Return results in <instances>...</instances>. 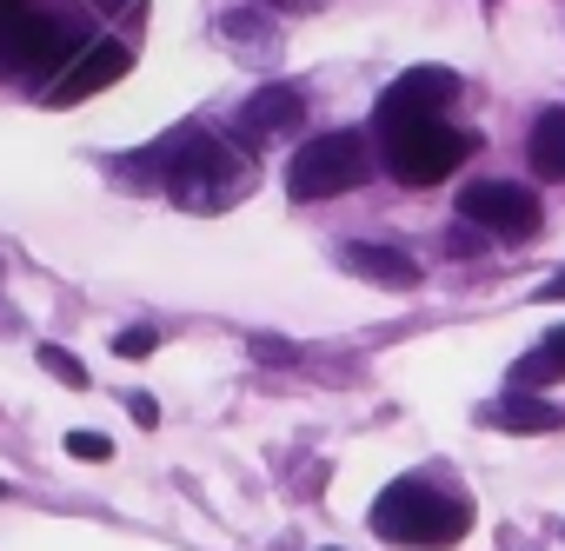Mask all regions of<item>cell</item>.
Masks as SVG:
<instances>
[{
  "label": "cell",
  "instance_id": "obj_1",
  "mask_svg": "<svg viewBox=\"0 0 565 551\" xmlns=\"http://www.w3.org/2000/svg\"><path fill=\"white\" fill-rule=\"evenodd\" d=\"M127 173L134 180H160L167 199L186 206V213H226V206H239L253 193V160L233 140H220L213 127H173Z\"/></svg>",
  "mask_w": 565,
  "mask_h": 551
},
{
  "label": "cell",
  "instance_id": "obj_2",
  "mask_svg": "<svg viewBox=\"0 0 565 551\" xmlns=\"http://www.w3.org/2000/svg\"><path fill=\"white\" fill-rule=\"evenodd\" d=\"M373 531H380L386 544L446 551V544H459V538L472 531V511H466V498H452V491H433V485H419V478H399V485H386V491L373 498Z\"/></svg>",
  "mask_w": 565,
  "mask_h": 551
},
{
  "label": "cell",
  "instance_id": "obj_3",
  "mask_svg": "<svg viewBox=\"0 0 565 551\" xmlns=\"http://www.w3.org/2000/svg\"><path fill=\"white\" fill-rule=\"evenodd\" d=\"M380 153H386V173L406 180V186H439L466 166L472 140L459 127H446V114H426V120H393L380 127Z\"/></svg>",
  "mask_w": 565,
  "mask_h": 551
},
{
  "label": "cell",
  "instance_id": "obj_4",
  "mask_svg": "<svg viewBox=\"0 0 565 551\" xmlns=\"http://www.w3.org/2000/svg\"><path fill=\"white\" fill-rule=\"evenodd\" d=\"M81 47L67 34L61 14L34 8V0H21V8H0V74L8 80H41L54 67H67Z\"/></svg>",
  "mask_w": 565,
  "mask_h": 551
},
{
  "label": "cell",
  "instance_id": "obj_5",
  "mask_svg": "<svg viewBox=\"0 0 565 551\" xmlns=\"http://www.w3.org/2000/svg\"><path fill=\"white\" fill-rule=\"evenodd\" d=\"M366 173H373V153H366L360 133H320V140H307V147L294 153V166H287V193H294L300 206H320V199L353 193Z\"/></svg>",
  "mask_w": 565,
  "mask_h": 551
},
{
  "label": "cell",
  "instance_id": "obj_6",
  "mask_svg": "<svg viewBox=\"0 0 565 551\" xmlns=\"http://www.w3.org/2000/svg\"><path fill=\"white\" fill-rule=\"evenodd\" d=\"M459 219H472L479 233H492V239H539V226H545V213H539V199L525 193V186H512V180H472L466 193H459Z\"/></svg>",
  "mask_w": 565,
  "mask_h": 551
},
{
  "label": "cell",
  "instance_id": "obj_7",
  "mask_svg": "<svg viewBox=\"0 0 565 551\" xmlns=\"http://www.w3.org/2000/svg\"><path fill=\"white\" fill-rule=\"evenodd\" d=\"M134 67V54H127V41H94V47H81L54 80H47V107H81V100H94V94H107L120 74Z\"/></svg>",
  "mask_w": 565,
  "mask_h": 551
},
{
  "label": "cell",
  "instance_id": "obj_8",
  "mask_svg": "<svg viewBox=\"0 0 565 551\" xmlns=\"http://www.w3.org/2000/svg\"><path fill=\"white\" fill-rule=\"evenodd\" d=\"M452 100H459V74H452V67H413V74H399V80L380 94L373 127H393V120H426V114H446Z\"/></svg>",
  "mask_w": 565,
  "mask_h": 551
},
{
  "label": "cell",
  "instance_id": "obj_9",
  "mask_svg": "<svg viewBox=\"0 0 565 551\" xmlns=\"http://www.w3.org/2000/svg\"><path fill=\"white\" fill-rule=\"evenodd\" d=\"M300 120H307V94H300V87H287V80H273V87L246 94V107H239L233 133H239L246 147H273V140L300 133Z\"/></svg>",
  "mask_w": 565,
  "mask_h": 551
},
{
  "label": "cell",
  "instance_id": "obj_10",
  "mask_svg": "<svg viewBox=\"0 0 565 551\" xmlns=\"http://www.w3.org/2000/svg\"><path fill=\"white\" fill-rule=\"evenodd\" d=\"M340 266L360 272V280H373V287H386V293H413V287H419V259H406L399 246L353 239V246H340Z\"/></svg>",
  "mask_w": 565,
  "mask_h": 551
},
{
  "label": "cell",
  "instance_id": "obj_11",
  "mask_svg": "<svg viewBox=\"0 0 565 551\" xmlns=\"http://www.w3.org/2000/svg\"><path fill=\"white\" fill-rule=\"evenodd\" d=\"M479 419L499 425V432H558V425H565V406H545V399H532V392H505V399L486 406Z\"/></svg>",
  "mask_w": 565,
  "mask_h": 551
},
{
  "label": "cell",
  "instance_id": "obj_12",
  "mask_svg": "<svg viewBox=\"0 0 565 551\" xmlns=\"http://www.w3.org/2000/svg\"><path fill=\"white\" fill-rule=\"evenodd\" d=\"M525 160L539 180H565V107H545L532 120V140H525Z\"/></svg>",
  "mask_w": 565,
  "mask_h": 551
},
{
  "label": "cell",
  "instance_id": "obj_13",
  "mask_svg": "<svg viewBox=\"0 0 565 551\" xmlns=\"http://www.w3.org/2000/svg\"><path fill=\"white\" fill-rule=\"evenodd\" d=\"M565 379V326L545 333L519 366H512V392H539V386H558Z\"/></svg>",
  "mask_w": 565,
  "mask_h": 551
},
{
  "label": "cell",
  "instance_id": "obj_14",
  "mask_svg": "<svg viewBox=\"0 0 565 551\" xmlns=\"http://www.w3.org/2000/svg\"><path fill=\"white\" fill-rule=\"evenodd\" d=\"M34 359H41V366H47V372H54L61 386H74V392H87V366H81V359H74L67 346H41Z\"/></svg>",
  "mask_w": 565,
  "mask_h": 551
},
{
  "label": "cell",
  "instance_id": "obj_15",
  "mask_svg": "<svg viewBox=\"0 0 565 551\" xmlns=\"http://www.w3.org/2000/svg\"><path fill=\"white\" fill-rule=\"evenodd\" d=\"M67 452L87 458V465H107V458H114V439H107V432H67Z\"/></svg>",
  "mask_w": 565,
  "mask_h": 551
},
{
  "label": "cell",
  "instance_id": "obj_16",
  "mask_svg": "<svg viewBox=\"0 0 565 551\" xmlns=\"http://www.w3.org/2000/svg\"><path fill=\"white\" fill-rule=\"evenodd\" d=\"M246 346H253V359H259V366H294V359H300V346H287V339H273V333H253Z\"/></svg>",
  "mask_w": 565,
  "mask_h": 551
},
{
  "label": "cell",
  "instance_id": "obj_17",
  "mask_svg": "<svg viewBox=\"0 0 565 551\" xmlns=\"http://www.w3.org/2000/svg\"><path fill=\"white\" fill-rule=\"evenodd\" d=\"M114 353H120V359H147V353H153V333H147V326H127V333L114 339Z\"/></svg>",
  "mask_w": 565,
  "mask_h": 551
},
{
  "label": "cell",
  "instance_id": "obj_18",
  "mask_svg": "<svg viewBox=\"0 0 565 551\" xmlns=\"http://www.w3.org/2000/svg\"><path fill=\"white\" fill-rule=\"evenodd\" d=\"M446 252H459V259H466V252H479V233H472V219H466V233H446Z\"/></svg>",
  "mask_w": 565,
  "mask_h": 551
},
{
  "label": "cell",
  "instance_id": "obj_19",
  "mask_svg": "<svg viewBox=\"0 0 565 551\" xmlns=\"http://www.w3.org/2000/svg\"><path fill=\"white\" fill-rule=\"evenodd\" d=\"M127 412H134V419H140V425H160V406H153V399H147V392H134V399H127Z\"/></svg>",
  "mask_w": 565,
  "mask_h": 551
},
{
  "label": "cell",
  "instance_id": "obj_20",
  "mask_svg": "<svg viewBox=\"0 0 565 551\" xmlns=\"http://www.w3.org/2000/svg\"><path fill=\"white\" fill-rule=\"evenodd\" d=\"M539 300H565V266H558V272H552V280L539 287Z\"/></svg>",
  "mask_w": 565,
  "mask_h": 551
},
{
  "label": "cell",
  "instance_id": "obj_21",
  "mask_svg": "<svg viewBox=\"0 0 565 551\" xmlns=\"http://www.w3.org/2000/svg\"><path fill=\"white\" fill-rule=\"evenodd\" d=\"M94 8H100V14H114V21H120V14H134V8H140V0H94Z\"/></svg>",
  "mask_w": 565,
  "mask_h": 551
},
{
  "label": "cell",
  "instance_id": "obj_22",
  "mask_svg": "<svg viewBox=\"0 0 565 551\" xmlns=\"http://www.w3.org/2000/svg\"><path fill=\"white\" fill-rule=\"evenodd\" d=\"M0 8H21V0H0Z\"/></svg>",
  "mask_w": 565,
  "mask_h": 551
},
{
  "label": "cell",
  "instance_id": "obj_23",
  "mask_svg": "<svg viewBox=\"0 0 565 551\" xmlns=\"http://www.w3.org/2000/svg\"><path fill=\"white\" fill-rule=\"evenodd\" d=\"M273 8H287V0H273Z\"/></svg>",
  "mask_w": 565,
  "mask_h": 551
},
{
  "label": "cell",
  "instance_id": "obj_24",
  "mask_svg": "<svg viewBox=\"0 0 565 551\" xmlns=\"http://www.w3.org/2000/svg\"><path fill=\"white\" fill-rule=\"evenodd\" d=\"M0 498H8V485H0Z\"/></svg>",
  "mask_w": 565,
  "mask_h": 551
},
{
  "label": "cell",
  "instance_id": "obj_25",
  "mask_svg": "<svg viewBox=\"0 0 565 551\" xmlns=\"http://www.w3.org/2000/svg\"><path fill=\"white\" fill-rule=\"evenodd\" d=\"M327 551H340V544H327Z\"/></svg>",
  "mask_w": 565,
  "mask_h": 551
}]
</instances>
